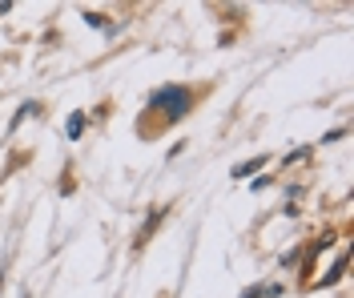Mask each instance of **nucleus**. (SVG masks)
Masks as SVG:
<instances>
[{
    "label": "nucleus",
    "mask_w": 354,
    "mask_h": 298,
    "mask_svg": "<svg viewBox=\"0 0 354 298\" xmlns=\"http://www.w3.org/2000/svg\"><path fill=\"white\" fill-rule=\"evenodd\" d=\"M153 105L157 109H165L169 121H177V117L189 113V93L185 89H161V93H153Z\"/></svg>",
    "instance_id": "1"
},
{
    "label": "nucleus",
    "mask_w": 354,
    "mask_h": 298,
    "mask_svg": "<svg viewBox=\"0 0 354 298\" xmlns=\"http://www.w3.org/2000/svg\"><path fill=\"white\" fill-rule=\"evenodd\" d=\"M262 165H266V158H250V161H242V165L234 169V178H250V174H258Z\"/></svg>",
    "instance_id": "2"
}]
</instances>
